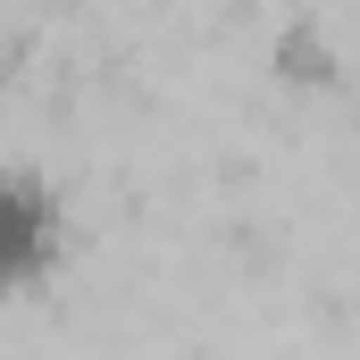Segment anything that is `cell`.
<instances>
[{
  "label": "cell",
  "mask_w": 360,
  "mask_h": 360,
  "mask_svg": "<svg viewBox=\"0 0 360 360\" xmlns=\"http://www.w3.org/2000/svg\"><path fill=\"white\" fill-rule=\"evenodd\" d=\"M68 243H76L68 193L25 160H0V302L42 293L68 260Z\"/></svg>",
  "instance_id": "cell-1"
}]
</instances>
